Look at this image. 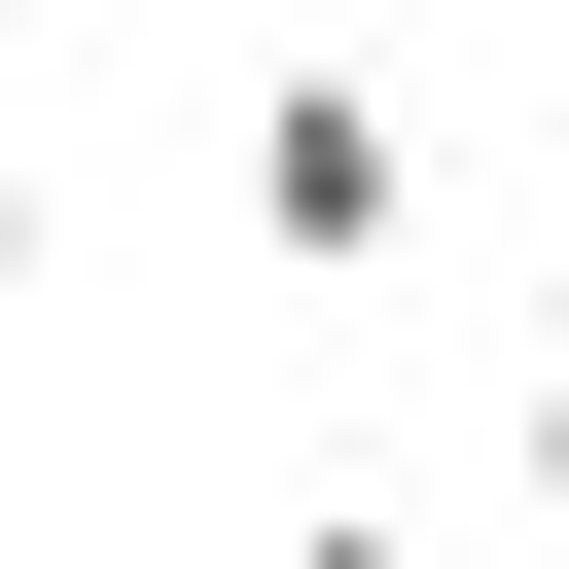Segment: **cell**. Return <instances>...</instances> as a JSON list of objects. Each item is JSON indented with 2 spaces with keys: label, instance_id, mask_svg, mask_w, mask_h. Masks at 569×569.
<instances>
[{
  "label": "cell",
  "instance_id": "6da1fadb",
  "mask_svg": "<svg viewBox=\"0 0 569 569\" xmlns=\"http://www.w3.org/2000/svg\"><path fill=\"white\" fill-rule=\"evenodd\" d=\"M213 178H249V249H284V284H356V249L427 213V142H391V71H249V142H213Z\"/></svg>",
  "mask_w": 569,
  "mask_h": 569
},
{
  "label": "cell",
  "instance_id": "7a4b0ae2",
  "mask_svg": "<svg viewBox=\"0 0 569 569\" xmlns=\"http://www.w3.org/2000/svg\"><path fill=\"white\" fill-rule=\"evenodd\" d=\"M36 284H71V213H36V142H0V320H36Z\"/></svg>",
  "mask_w": 569,
  "mask_h": 569
},
{
  "label": "cell",
  "instance_id": "3957f363",
  "mask_svg": "<svg viewBox=\"0 0 569 569\" xmlns=\"http://www.w3.org/2000/svg\"><path fill=\"white\" fill-rule=\"evenodd\" d=\"M533 533H569V320H533Z\"/></svg>",
  "mask_w": 569,
  "mask_h": 569
},
{
  "label": "cell",
  "instance_id": "277c9868",
  "mask_svg": "<svg viewBox=\"0 0 569 569\" xmlns=\"http://www.w3.org/2000/svg\"><path fill=\"white\" fill-rule=\"evenodd\" d=\"M284 569H427V533H391V498H320V533H284Z\"/></svg>",
  "mask_w": 569,
  "mask_h": 569
},
{
  "label": "cell",
  "instance_id": "5b68a950",
  "mask_svg": "<svg viewBox=\"0 0 569 569\" xmlns=\"http://www.w3.org/2000/svg\"><path fill=\"white\" fill-rule=\"evenodd\" d=\"M533 320H569V249H533Z\"/></svg>",
  "mask_w": 569,
  "mask_h": 569
}]
</instances>
